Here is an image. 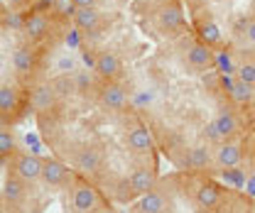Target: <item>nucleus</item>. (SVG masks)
<instances>
[{
    "instance_id": "15",
    "label": "nucleus",
    "mask_w": 255,
    "mask_h": 213,
    "mask_svg": "<svg viewBox=\"0 0 255 213\" xmlns=\"http://www.w3.org/2000/svg\"><path fill=\"white\" fill-rule=\"evenodd\" d=\"M12 147H15V137H12L7 130H0V157L10 154Z\"/></svg>"
},
{
    "instance_id": "9",
    "label": "nucleus",
    "mask_w": 255,
    "mask_h": 213,
    "mask_svg": "<svg viewBox=\"0 0 255 213\" xmlns=\"http://www.w3.org/2000/svg\"><path fill=\"white\" fill-rule=\"evenodd\" d=\"M2 196H5L7 204L22 201V199H25V179H12V177H7V182L2 186Z\"/></svg>"
},
{
    "instance_id": "18",
    "label": "nucleus",
    "mask_w": 255,
    "mask_h": 213,
    "mask_svg": "<svg viewBox=\"0 0 255 213\" xmlns=\"http://www.w3.org/2000/svg\"><path fill=\"white\" fill-rule=\"evenodd\" d=\"M27 145H32L34 150H39V142H37V137H34V135H27Z\"/></svg>"
},
{
    "instance_id": "7",
    "label": "nucleus",
    "mask_w": 255,
    "mask_h": 213,
    "mask_svg": "<svg viewBox=\"0 0 255 213\" xmlns=\"http://www.w3.org/2000/svg\"><path fill=\"white\" fill-rule=\"evenodd\" d=\"M194 199H196V204H199L201 209H211V211H214V209L221 204V189H219L216 184L204 182L199 189H196Z\"/></svg>"
},
{
    "instance_id": "22",
    "label": "nucleus",
    "mask_w": 255,
    "mask_h": 213,
    "mask_svg": "<svg viewBox=\"0 0 255 213\" xmlns=\"http://www.w3.org/2000/svg\"><path fill=\"white\" fill-rule=\"evenodd\" d=\"M0 196H2V194H0Z\"/></svg>"
},
{
    "instance_id": "17",
    "label": "nucleus",
    "mask_w": 255,
    "mask_h": 213,
    "mask_svg": "<svg viewBox=\"0 0 255 213\" xmlns=\"http://www.w3.org/2000/svg\"><path fill=\"white\" fill-rule=\"evenodd\" d=\"M98 5V0H74V7H94Z\"/></svg>"
},
{
    "instance_id": "16",
    "label": "nucleus",
    "mask_w": 255,
    "mask_h": 213,
    "mask_svg": "<svg viewBox=\"0 0 255 213\" xmlns=\"http://www.w3.org/2000/svg\"><path fill=\"white\" fill-rule=\"evenodd\" d=\"M79 32H81V30H71L69 34H66V47H69V49L79 47Z\"/></svg>"
},
{
    "instance_id": "1",
    "label": "nucleus",
    "mask_w": 255,
    "mask_h": 213,
    "mask_svg": "<svg viewBox=\"0 0 255 213\" xmlns=\"http://www.w3.org/2000/svg\"><path fill=\"white\" fill-rule=\"evenodd\" d=\"M96 76L103 81H118L123 74V64L118 59V54H113L111 49H103L96 54V66H94Z\"/></svg>"
},
{
    "instance_id": "2",
    "label": "nucleus",
    "mask_w": 255,
    "mask_h": 213,
    "mask_svg": "<svg viewBox=\"0 0 255 213\" xmlns=\"http://www.w3.org/2000/svg\"><path fill=\"white\" fill-rule=\"evenodd\" d=\"M101 20H103V12L98 10V5H94V7H74V25H76V30L91 34L94 30H98Z\"/></svg>"
},
{
    "instance_id": "21",
    "label": "nucleus",
    "mask_w": 255,
    "mask_h": 213,
    "mask_svg": "<svg viewBox=\"0 0 255 213\" xmlns=\"http://www.w3.org/2000/svg\"><path fill=\"white\" fill-rule=\"evenodd\" d=\"M253 213H255V209H253Z\"/></svg>"
},
{
    "instance_id": "20",
    "label": "nucleus",
    "mask_w": 255,
    "mask_h": 213,
    "mask_svg": "<svg viewBox=\"0 0 255 213\" xmlns=\"http://www.w3.org/2000/svg\"><path fill=\"white\" fill-rule=\"evenodd\" d=\"M98 213H116V211H113V209H101Z\"/></svg>"
},
{
    "instance_id": "12",
    "label": "nucleus",
    "mask_w": 255,
    "mask_h": 213,
    "mask_svg": "<svg viewBox=\"0 0 255 213\" xmlns=\"http://www.w3.org/2000/svg\"><path fill=\"white\" fill-rule=\"evenodd\" d=\"M44 30H47V17L44 15H30L25 20V32L30 34L32 39H39L44 34Z\"/></svg>"
},
{
    "instance_id": "6",
    "label": "nucleus",
    "mask_w": 255,
    "mask_h": 213,
    "mask_svg": "<svg viewBox=\"0 0 255 213\" xmlns=\"http://www.w3.org/2000/svg\"><path fill=\"white\" fill-rule=\"evenodd\" d=\"M69 179V172H66V167H64L62 162H57V159H47L44 162V167H42V182L47 184V186H62L64 182Z\"/></svg>"
},
{
    "instance_id": "19",
    "label": "nucleus",
    "mask_w": 255,
    "mask_h": 213,
    "mask_svg": "<svg viewBox=\"0 0 255 213\" xmlns=\"http://www.w3.org/2000/svg\"><path fill=\"white\" fill-rule=\"evenodd\" d=\"M7 2H10V5H15V7H17V5H22V2H25V0H7Z\"/></svg>"
},
{
    "instance_id": "5",
    "label": "nucleus",
    "mask_w": 255,
    "mask_h": 213,
    "mask_svg": "<svg viewBox=\"0 0 255 213\" xmlns=\"http://www.w3.org/2000/svg\"><path fill=\"white\" fill-rule=\"evenodd\" d=\"M167 194H162L157 186L155 189H150V191H145L142 196H140V201H137V211L140 213H164V206H167V199H164Z\"/></svg>"
},
{
    "instance_id": "11",
    "label": "nucleus",
    "mask_w": 255,
    "mask_h": 213,
    "mask_svg": "<svg viewBox=\"0 0 255 213\" xmlns=\"http://www.w3.org/2000/svg\"><path fill=\"white\" fill-rule=\"evenodd\" d=\"M52 101H54V91H52L49 86H37V89L32 91V106H34L37 110L49 108Z\"/></svg>"
},
{
    "instance_id": "8",
    "label": "nucleus",
    "mask_w": 255,
    "mask_h": 213,
    "mask_svg": "<svg viewBox=\"0 0 255 213\" xmlns=\"http://www.w3.org/2000/svg\"><path fill=\"white\" fill-rule=\"evenodd\" d=\"M96 204H98V196H96V191L91 186L81 184V186L74 189V206H76V211L89 213L96 209Z\"/></svg>"
},
{
    "instance_id": "3",
    "label": "nucleus",
    "mask_w": 255,
    "mask_h": 213,
    "mask_svg": "<svg viewBox=\"0 0 255 213\" xmlns=\"http://www.w3.org/2000/svg\"><path fill=\"white\" fill-rule=\"evenodd\" d=\"M42 167H44V162H42L37 154H20L15 169H17V177H20V179L37 182V179H42Z\"/></svg>"
},
{
    "instance_id": "13",
    "label": "nucleus",
    "mask_w": 255,
    "mask_h": 213,
    "mask_svg": "<svg viewBox=\"0 0 255 213\" xmlns=\"http://www.w3.org/2000/svg\"><path fill=\"white\" fill-rule=\"evenodd\" d=\"M79 164H81V169L84 172H96L98 169V164H101V157L96 150H84L81 157H79Z\"/></svg>"
},
{
    "instance_id": "4",
    "label": "nucleus",
    "mask_w": 255,
    "mask_h": 213,
    "mask_svg": "<svg viewBox=\"0 0 255 213\" xmlns=\"http://www.w3.org/2000/svg\"><path fill=\"white\" fill-rule=\"evenodd\" d=\"M214 162L221 167V169H231V167H238L243 162V147L236 145V142H223L221 147L214 154Z\"/></svg>"
},
{
    "instance_id": "10",
    "label": "nucleus",
    "mask_w": 255,
    "mask_h": 213,
    "mask_svg": "<svg viewBox=\"0 0 255 213\" xmlns=\"http://www.w3.org/2000/svg\"><path fill=\"white\" fill-rule=\"evenodd\" d=\"M32 64H34V54L30 52V47H17V49L12 52V66H15L20 74L30 71Z\"/></svg>"
},
{
    "instance_id": "14",
    "label": "nucleus",
    "mask_w": 255,
    "mask_h": 213,
    "mask_svg": "<svg viewBox=\"0 0 255 213\" xmlns=\"http://www.w3.org/2000/svg\"><path fill=\"white\" fill-rule=\"evenodd\" d=\"M17 103V96L12 89H0V113H7Z\"/></svg>"
}]
</instances>
